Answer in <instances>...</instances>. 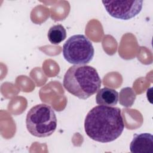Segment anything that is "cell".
<instances>
[{"label":"cell","instance_id":"52a82bcc","mask_svg":"<svg viewBox=\"0 0 153 153\" xmlns=\"http://www.w3.org/2000/svg\"><path fill=\"white\" fill-rule=\"evenodd\" d=\"M96 102L99 105L114 106L118 102V93L111 88H102L97 91Z\"/></svg>","mask_w":153,"mask_h":153},{"label":"cell","instance_id":"8992f818","mask_svg":"<svg viewBox=\"0 0 153 153\" xmlns=\"http://www.w3.org/2000/svg\"><path fill=\"white\" fill-rule=\"evenodd\" d=\"M133 153H149L153 152V136L148 133H136L130 145Z\"/></svg>","mask_w":153,"mask_h":153},{"label":"cell","instance_id":"ba28073f","mask_svg":"<svg viewBox=\"0 0 153 153\" xmlns=\"http://www.w3.org/2000/svg\"><path fill=\"white\" fill-rule=\"evenodd\" d=\"M47 36L51 44L57 45L66 38V31L62 25H56L49 29Z\"/></svg>","mask_w":153,"mask_h":153},{"label":"cell","instance_id":"7a4b0ae2","mask_svg":"<svg viewBox=\"0 0 153 153\" xmlns=\"http://www.w3.org/2000/svg\"><path fill=\"white\" fill-rule=\"evenodd\" d=\"M101 79L95 68L88 65H74L65 73L63 84L71 94L85 100L98 91Z\"/></svg>","mask_w":153,"mask_h":153},{"label":"cell","instance_id":"3957f363","mask_svg":"<svg viewBox=\"0 0 153 153\" xmlns=\"http://www.w3.org/2000/svg\"><path fill=\"white\" fill-rule=\"evenodd\" d=\"M26 125L28 131L38 137L51 135L57 127V118L53 109L41 103L32 107L27 112Z\"/></svg>","mask_w":153,"mask_h":153},{"label":"cell","instance_id":"6da1fadb","mask_svg":"<svg viewBox=\"0 0 153 153\" xmlns=\"http://www.w3.org/2000/svg\"><path fill=\"white\" fill-rule=\"evenodd\" d=\"M124 128L121 109L117 107L98 105L87 114L84 129L91 139L102 142H111L117 139Z\"/></svg>","mask_w":153,"mask_h":153},{"label":"cell","instance_id":"5b68a950","mask_svg":"<svg viewBox=\"0 0 153 153\" xmlns=\"http://www.w3.org/2000/svg\"><path fill=\"white\" fill-rule=\"evenodd\" d=\"M106 11L112 17L127 20L141 11L142 1H103Z\"/></svg>","mask_w":153,"mask_h":153},{"label":"cell","instance_id":"277c9868","mask_svg":"<svg viewBox=\"0 0 153 153\" xmlns=\"http://www.w3.org/2000/svg\"><path fill=\"white\" fill-rule=\"evenodd\" d=\"M63 56L71 64L86 65L90 62L94 54L91 42L84 35L77 34L69 37L63 45Z\"/></svg>","mask_w":153,"mask_h":153}]
</instances>
